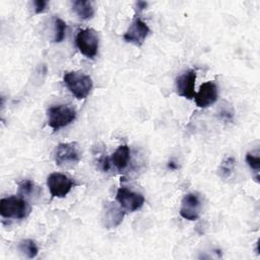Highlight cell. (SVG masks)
Listing matches in <instances>:
<instances>
[{
    "mask_svg": "<svg viewBox=\"0 0 260 260\" xmlns=\"http://www.w3.org/2000/svg\"><path fill=\"white\" fill-rule=\"evenodd\" d=\"M63 80L69 91L77 100L86 99L93 86L91 77L79 71L66 72L63 76Z\"/></svg>",
    "mask_w": 260,
    "mask_h": 260,
    "instance_id": "1",
    "label": "cell"
},
{
    "mask_svg": "<svg viewBox=\"0 0 260 260\" xmlns=\"http://www.w3.org/2000/svg\"><path fill=\"white\" fill-rule=\"evenodd\" d=\"M29 203L22 197L8 196L0 200V214L4 218L23 219L30 213Z\"/></svg>",
    "mask_w": 260,
    "mask_h": 260,
    "instance_id": "2",
    "label": "cell"
},
{
    "mask_svg": "<svg viewBox=\"0 0 260 260\" xmlns=\"http://www.w3.org/2000/svg\"><path fill=\"white\" fill-rule=\"evenodd\" d=\"M48 125L56 130L71 124L76 118V111L69 105H55L47 111Z\"/></svg>",
    "mask_w": 260,
    "mask_h": 260,
    "instance_id": "3",
    "label": "cell"
},
{
    "mask_svg": "<svg viewBox=\"0 0 260 260\" xmlns=\"http://www.w3.org/2000/svg\"><path fill=\"white\" fill-rule=\"evenodd\" d=\"M75 44L83 56L92 59L98 54L100 45L98 32L92 28L80 29L76 35Z\"/></svg>",
    "mask_w": 260,
    "mask_h": 260,
    "instance_id": "4",
    "label": "cell"
},
{
    "mask_svg": "<svg viewBox=\"0 0 260 260\" xmlns=\"http://www.w3.org/2000/svg\"><path fill=\"white\" fill-rule=\"evenodd\" d=\"M75 185L74 180L62 173H52L47 178V186L52 197H65Z\"/></svg>",
    "mask_w": 260,
    "mask_h": 260,
    "instance_id": "5",
    "label": "cell"
},
{
    "mask_svg": "<svg viewBox=\"0 0 260 260\" xmlns=\"http://www.w3.org/2000/svg\"><path fill=\"white\" fill-rule=\"evenodd\" d=\"M80 151L75 142L60 143L55 151V161L58 167H71L79 162Z\"/></svg>",
    "mask_w": 260,
    "mask_h": 260,
    "instance_id": "6",
    "label": "cell"
},
{
    "mask_svg": "<svg viewBox=\"0 0 260 260\" xmlns=\"http://www.w3.org/2000/svg\"><path fill=\"white\" fill-rule=\"evenodd\" d=\"M116 200L122 209L128 212L136 211L144 204V196L141 193L134 192L126 187H121L118 189Z\"/></svg>",
    "mask_w": 260,
    "mask_h": 260,
    "instance_id": "7",
    "label": "cell"
},
{
    "mask_svg": "<svg viewBox=\"0 0 260 260\" xmlns=\"http://www.w3.org/2000/svg\"><path fill=\"white\" fill-rule=\"evenodd\" d=\"M196 71L188 69L176 78V92L178 95L187 100H192L195 96V81Z\"/></svg>",
    "mask_w": 260,
    "mask_h": 260,
    "instance_id": "8",
    "label": "cell"
},
{
    "mask_svg": "<svg viewBox=\"0 0 260 260\" xmlns=\"http://www.w3.org/2000/svg\"><path fill=\"white\" fill-rule=\"evenodd\" d=\"M149 32L150 29L148 25L141 18L136 17L124 34L123 39L127 43H131L137 47H140L144 43Z\"/></svg>",
    "mask_w": 260,
    "mask_h": 260,
    "instance_id": "9",
    "label": "cell"
},
{
    "mask_svg": "<svg viewBox=\"0 0 260 260\" xmlns=\"http://www.w3.org/2000/svg\"><path fill=\"white\" fill-rule=\"evenodd\" d=\"M201 213V201L197 193L186 194L181 202L180 214L188 220H196Z\"/></svg>",
    "mask_w": 260,
    "mask_h": 260,
    "instance_id": "10",
    "label": "cell"
},
{
    "mask_svg": "<svg viewBox=\"0 0 260 260\" xmlns=\"http://www.w3.org/2000/svg\"><path fill=\"white\" fill-rule=\"evenodd\" d=\"M218 98L217 86L213 81H206L200 85L199 90L195 93L194 101L200 109H205L213 105Z\"/></svg>",
    "mask_w": 260,
    "mask_h": 260,
    "instance_id": "11",
    "label": "cell"
},
{
    "mask_svg": "<svg viewBox=\"0 0 260 260\" xmlns=\"http://www.w3.org/2000/svg\"><path fill=\"white\" fill-rule=\"evenodd\" d=\"M124 215L125 211L122 209L121 206L118 207L113 202H107L105 204V210L103 214L104 225L107 229L116 228L121 223Z\"/></svg>",
    "mask_w": 260,
    "mask_h": 260,
    "instance_id": "12",
    "label": "cell"
},
{
    "mask_svg": "<svg viewBox=\"0 0 260 260\" xmlns=\"http://www.w3.org/2000/svg\"><path fill=\"white\" fill-rule=\"evenodd\" d=\"M110 162L113 165L117 170L123 171L127 168L130 161V148L126 144L120 145L115 152L111 155Z\"/></svg>",
    "mask_w": 260,
    "mask_h": 260,
    "instance_id": "13",
    "label": "cell"
},
{
    "mask_svg": "<svg viewBox=\"0 0 260 260\" xmlns=\"http://www.w3.org/2000/svg\"><path fill=\"white\" fill-rule=\"evenodd\" d=\"M72 9L75 14L82 20L89 19L94 14V8L91 1L76 0L72 3Z\"/></svg>",
    "mask_w": 260,
    "mask_h": 260,
    "instance_id": "14",
    "label": "cell"
},
{
    "mask_svg": "<svg viewBox=\"0 0 260 260\" xmlns=\"http://www.w3.org/2000/svg\"><path fill=\"white\" fill-rule=\"evenodd\" d=\"M18 249L19 251L26 256L28 259H32L35 257H37L38 253H39V248L37 243L31 240V239H25L22 240L19 245H18Z\"/></svg>",
    "mask_w": 260,
    "mask_h": 260,
    "instance_id": "15",
    "label": "cell"
},
{
    "mask_svg": "<svg viewBox=\"0 0 260 260\" xmlns=\"http://www.w3.org/2000/svg\"><path fill=\"white\" fill-rule=\"evenodd\" d=\"M246 161L248 166L253 170L256 174V180L259 179V170H260V155L259 152H248L246 154Z\"/></svg>",
    "mask_w": 260,
    "mask_h": 260,
    "instance_id": "16",
    "label": "cell"
},
{
    "mask_svg": "<svg viewBox=\"0 0 260 260\" xmlns=\"http://www.w3.org/2000/svg\"><path fill=\"white\" fill-rule=\"evenodd\" d=\"M235 168V159L232 156L226 157L222 160V162L219 166V176L221 178H229L231 174L233 173Z\"/></svg>",
    "mask_w": 260,
    "mask_h": 260,
    "instance_id": "17",
    "label": "cell"
},
{
    "mask_svg": "<svg viewBox=\"0 0 260 260\" xmlns=\"http://www.w3.org/2000/svg\"><path fill=\"white\" fill-rule=\"evenodd\" d=\"M66 34V22L61 18L55 19V36H54V42L60 43L64 40Z\"/></svg>",
    "mask_w": 260,
    "mask_h": 260,
    "instance_id": "18",
    "label": "cell"
},
{
    "mask_svg": "<svg viewBox=\"0 0 260 260\" xmlns=\"http://www.w3.org/2000/svg\"><path fill=\"white\" fill-rule=\"evenodd\" d=\"M35 189H36V186L32 181L23 180L18 185V195L22 198L30 196V194L34 193Z\"/></svg>",
    "mask_w": 260,
    "mask_h": 260,
    "instance_id": "19",
    "label": "cell"
},
{
    "mask_svg": "<svg viewBox=\"0 0 260 260\" xmlns=\"http://www.w3.org/2000/svg\"><path fill=\"white\" fill-rule=\"evenodd\" d=\"M48 2L44 1V0H36L34 1V5H35V12L36 13H41L45 10L46 6H47Z\"/></svg>",
    "mask_w": 260,
    "mask_h": 260,
    "instance_id": "20",
    "label": "cell"
},
{
    "mask_svg": "<svg viewBox=\"0 0 260 260\" xmlns=\"http://www.w3.org/2000/svg\"><path fill=\"white\" fill-rule=\"evenodd\" d=\"M136 6H137L138 10H143L144 8H146L147 3H146V2H143V1H138V2L136 3Z\"/></svg>",
    "mask_w": 260,
    "mask_h": 260,
    "instance_id": "21",
    "label": "cell"
}]
</instances>
